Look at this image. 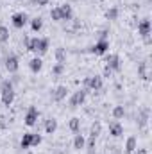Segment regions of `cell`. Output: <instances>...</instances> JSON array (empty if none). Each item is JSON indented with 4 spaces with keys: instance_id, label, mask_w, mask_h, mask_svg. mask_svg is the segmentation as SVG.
I'll use <instances>...</instances> for the list:
<instances>
[{
    "instance_id": "cell-1",
    "label": "cell",
    "mask_w": 152,
    "mask_h": 154,
    "mask_svg": "<svg viewBox=\"0 0 152 154\" xmlns=\"http://www.w3.org/2000/svg\"><path fill=\"white\" fill-rule=\"evenodd\" d=\"M0 95H2V104L4 106H11L14 100V84L9 79H4L0 82Z\"/></svg>"
},
{
    "instance_id": "cell-2",
    "label": "cell",
    "mask_w": 152,
    "mask_h": 154,
    "mask_svg": "<svg viewBox=\"0 0 152 154\" xmlns=\"http://www.w3.org/2000/svg\"><path fill=\"white\" fill-rule=\"evenodd\" d=\"M86 95H88V90H84V88L77 90L75 93L70 97V108H79V106H82L84 100H86Z\"/></svg>"
},
{
    "instance_id": "cell-3",
    "label": "cell",
    "mask_w": 152,
    "mask_h": 154,
    "mask_svg": "<svg viewBox=\"0 0 152 154\" xmlns=\"http://www.w3.org/2000/svg\"><path fill=\"white\" fill-rule=\"evenodd\" d=\"M108 50H109V41L108 39H99L93 47H90V52L95 54V56H104V54H108Z\"/></svg>"
},
{
    "instance_id": "cell-4",
    "label": "cell",
    "mask_w": 152,
    "mask_h": 154,
    "mask_svg": "<svg viewBox=\"0 0 152 154\" xmlns=\"http://www.w3.org/2000/svg\"><path fill=\"white\" fill-rule=\"evenodd\" d=\"M38 118H39V111L34 108V106H31V108L27 109L25 116H23V122H25V125L32 127V125H36V124H38Z\"/></svg>"
},
{
    "instance_id": "cell-5",
    "label": "cell",
    "mask_w": 152,
    "mask_h": 154,
    "mask_svg": "<svg viewBox=\"0 0 152 154\" xmlns=\"http://www.w3.org/2000/svg\"><path fill=\"white\" fill-rule=\"evenodd\" d=\"M18 68H20L18 56H14V54H9V56L5 57V70H7L9 74H16V72H18Z\"/></svg>"
},
{
    "instance_id": "cell-6",
    "label": "cell",
    "mask_w": 152,
    "mask_h": 154,
    "mask_svg": "<svg viewBox=\"0 0 152 154\" xmlns=\"http://www.w3.org/2000/svg\"><path fill=\"white\" fill-rule=\"evenodd\" d=\"M11 22H13V27H16V29H23V27L27 25L29 18H27V14L22 11V13H14V14L11 16Z\"/></svg>"
},
{
    "instance_id": "cell-7",
    "label": "cell",
    "mask_w": 152,
    "mask_h": 154,
    "mask_svg": "<svg viewBox=\"0 0 152 154\" xmlns=\"http://www.w3.org/2000/svg\"><path fill=\"white\" fill-rule=\"evenodd\" d=\"M106 66L111 68L113 72H120V70H122V61H120V57H118L116 54H109V56L106 57Z\"/></svg>"
},
{
    "instance_id": "cell-8",
    "label": "cell",
    "mask_w": 152,
    "mask_h": 154,
    "mask_svg": "<svg viewBox=\"0 0 152 154\" xmlns=\"http://www.w3.org/2000/svg\"><path fill=\"white\" fill-rule=\"evenodd\" d=\"M152 32V23L149 18H143L140 23H138V34L141 36V38H147V36H150Z\"/></svg>"
},
{
    "instance_id": "cell-9",
    "label": "cell",
    "mask_w": 152,
    "mask_h": 154,
    "mask_svg": "<svg viewBox=\"0 0 152 154\" xmlns=\"http://www.w3.org/2000/svg\"><path fill=\"white\" fill-rule=\"evenodd\" d=\"M52 100L54 102H61L63 99H66V95H68V88L66 86H57L56 90H52Z\"/></svg>"
},
{
    "instance_id": "cell-10",
    "label": "cell",
    "mask_w": 152,
    "mask_h": 154,
    "mask_svg": "<svg viewBox=\"0 0 152 154\" xmlns=\"http://www.w3.org/2000/svg\"><path fill=\"white\" fill-rule=\"evenodd\" d=\"M109 134H111L113 138H120V136L123 134V125H122L118 120L109 122Z\"/></svg>"
},
{
    "instance_id": "cell-11",
    "label": "cell",
    "mask_w": 152,
    "mask_h": 154,
    "mask_svg": "<svg viewBox=\"0 0 152 154\" xmlns=\"http://www.w3.org/2000/svg\"><path fill=\"white\" fill-rule=\"evenodd\" d=\"M88 90H95V91L102 90V77L100 75L88 77Z\"/></svg>"
},
{
    "instance_id": "cell-12",
    "label": "cell",
    "mask_w": 152,
    "mask_h": 154,
    "mask_svg": "<svg viewBox=\"0 0 152 154\" xmlns=\"http://www.w3.org/2000/svg\"><path fill=\"white\" fill-rule=\"evenodd\" d=\"M59 13H61V22H63V20H65V22H68V20H72V16H74L72 5H68V4L59 5Z\"/></svg>"
},
{
    "instance_id": "cell-13",
    "label": "cell",
    "mask_w": 152,
    "mask_h": 154,
    "mask_svg": "<svg viewBox=\"0 0 152 154\" xmlns=\"http://www.w3.org/2000/svg\"><path fill=\"white\" fill-rule=\"evenodd\" d=\"M29 68H31V72H32V74H38L39 70L43 68V61H41V57H39V56L32 57V59L29 61Z\"/></svg>"
},
{
    "instance_id": "cell-14",
    "label": "cell",
    "mask_w": 152,
    "mask_h": 154,
    "mask_svg": "<svg viewBox=\"0 0 152 154\" xmlns=\"http://www.w3.org/2000/svg\"><path fill=\"white\" fill-rule=\"evenodd\" d=\"M136 147H138V142H136V138L134 136H129L127 140H125V154H132L136 151Z\"/></svg>"
},
{
    "instance_id": "cell-15",
    "label": "cell",
    "mask_w": 152,
    "mask_h": 154,
    "mask_svg": "<svg viewBox=\"0 0 152 154\" xmlns=\"http://www.w3.org/2000/svg\"><path fill=\"white\" fill-rule=\"evenodd\" d=\"M56 129H57V120H56V118L45 120V133H47V134H54Z\"/></svg>"
},
{
    "instance_id": "cell-16",
    "label": "cell",
    "mask_w": 152,
    "mask_h": 154,
    "mask_svg": "<svg viewBox=\"0 0 152 154\" xmlns=\"http://www.w3.org/2000/svg\"><path fill=\"white\" fill-rule=\"evenodd\" d=\"M48 47H50V39L48 38H39V47H38V52L39 56H45L48 52Z\"/></svg>"
},
{
    "instance_id": "cell-17",
    "label": "cell",
    "mask_w": 152,
    "mask_h": 154,
    "mask_svg": "<svg viewBox=\"0 0 152 154\" xmlns=\"http://www.w3.org/2000/svg\"><path fill=\"white\" fill-rule=\"evenodd\" d=\"M84 145H86V138H84L81 133H75V138H74V149L81 151V149H84Z\"/></svg>"
},
{
    "instance_id": "cell-18",
    "label": "cell",
    "mask_w": 152,
    "mask_h": 154,
    "mask_svg": "<svg viewBox=\"0 0 152 154\" xmlns=\"http://www.w3.org/2000/svg\"><path fill=\"white\" fill-rule=\"evenodd\" d=\"M31 143H32V133H23V136L20 140V147L22 149H29Z\"/></svg>"
},
{
    "instance_id": "cell-19",
    "label": "cell",
    "mask_w": 152,
    "mask_h": 154,
    "mask_svg": "<svg viewBox=\"0 0 152 154\" xmlns=\"http://www.w3.org/2000/svg\"><path fill=\"white\" fill-rule=\"evenodd\" d=\"M68 127H70V131H72V133H79V131H81V118H77V116L70 118Z\"/></svg>"
},
{
    "instance_id": "cell-20",
    "label": "cell",
    "mask_w": 152,
    "mask_h": 154,
    "mask_svg": "<svg viewBox=\"0 0 152 154\" xmlns=\"http://www.w3.org/2000/svg\"><path fill=\"white\" fill-rule=\"evenodd\" d=\"M56 61L61 63V65H65V61H66V50H65L63 47L56 48Z\"/></svg>"
},
{
    "instance_id": "cell-21",
    "label": "cell",
    "mask_w": 152,
    "mask_h": 154,
    "mask_svg": "<svg viewBox=\"0 0 152 154\" xmlns=\"http://www.w3.org/2000/svg\"><path fill=\"white\" fill-rule=\"evenodd\" d=\"M125 116V108L123 106H114L113 108V118L114 120H120Z\"/></svg>"
},
{
    "instance_id": "cell-22",
    "label": "cell",
    "mask_w": 152,
    "mask_h": 154,
    "mask_svg": "<svg viewBox=\"0 0 152 154\" xmlns=\"http://www.w3.org/2000/svg\"><path fill=\"white\" fill-rule=\"evenodd\" d=\"M41 27H43V20H41L39 16H36V18H32V20H31V29H32L34 32L41 31Z\"/></svg>"
},
{
    "instance_id": "cell-23",
    "label": "cell",
    "mask_w": 152,
    "mask_h": 154,
    "mask_svg": "<svg viewBox=\"0 0 152 154\" xmlns=\"http://www.w3.org/2000/svg\"><path fill=\"white\" fill-rule=\"evenodd\" d=\"M38 47H39V38H31L29 39V45H27V50L29 52H38Z\"/></svg>"
},
{
    "instance_id": "cell-24",
    "label": "cell",
    "mask_w": 152,
    "mask_h": 154,
    "mask_svg": "<svg viewBox=\"0 0 152 154\" xmlns=\"http://www.w3.org/2000/svg\"><path fill=\"white\" fill-rule=\"evenodd\" d=\"M118 14H120L118 7H111V9H108V11H106V20H116V18H118Z\"/></svg>"
},
{
    "instance_id": "cell-25",
    "label": "cell",
    "mask_w": 152,
    "mask_h": 154,
    "mask_svg": "<svg viewBox=\"0 0 152 154\" xmlns=\"http://www.w3.org/2000/svg\"><path fill=\"white\" fill-rule=\"evenodd\" d=\"M138 74H140L141 79H149V74H147V61H143V63L138 65Z\"/></svg>"
},
{
    "instance_id": "cell-26",
    "label": "cell",
    "mask_w": 152,
    "mask_h": 154,
    "mask_svg": "<svg viewBox=\"0 0 152 154\" xmlns=\"http://www.w3.org/2000/svg\"><path fill=\"white\" fill-rule=\"evenodd\" d=\"M0 41L2 43H7L9 41V29L5 25H0Z\"/></svg>"
},
{
    "instance_id": "cell-27",
    "label": "cell",
    "mask_w": 152,
    "mask_h": 154,
    "mask_svg": "<svg viewBox=\"0 0 152 154\" xmlns=\"http://www.w3.org/2000/svg\"><path fill=\"white\" fill-rule=\"evenodd\" d=\"M100 131H102V125H100V122H95V124L91 125V133H90V136L97 138V136L100 134Z\"/></svg>"
},
{
    "instance_id": "cell-28",
    "label": "cell",
    "mask_w": 152,
    "mask_h": 154,
    "mask_svg": "<svg viewBox=\"0 0 152 154\" xmlns=\"http://www.w3.org/2000/svg\"><path fill=\"white\" fill-rule=\"evenodd\" d=\"M63 72H65V65H61V63H56V65L52 66V75L59 77Z\"/></svg>"
},
{
    "instance_id": "cell-29",
    "label": "cell",
    "mask_w": 152,
    "mask_h": 154,
    "mask_svg": "<svg viewBox=\"0 0 152 154\" xmlns=\"http://www.w3.org/2000/svg\"><path fill=\"white\" fill-rule=\"evenodd\" d=\"M95 142H97V138H93V136H90V140L86 142V149H88V154H93L95 152Z\"/></svg>"
},
{
    "instance_id": "cell-30",
    "label": "cell",
    "mask_w": 152,
    "mask_h": 154,
    "mask_svg": "<svg viewBox=\"0 0 152 154\" xmlns=\"http://www.w3.org/2000/svg\"><path fill=\"white\" fill-rule=\"evenodd\" d=\"M50 18H52V22H61V13H59V7H54V9L50 11Z\"/></svg>"
},
{
    "instance_id": "cell-31",
    "label": "cell",
    "mask_w": 152,
    "mask_h": 154,
    "mask_svg": "<svg viewBox=\"0 0 152 154\" xmlns=\"http://www.w3.org/2000/svg\"><path fill=\"white\" fill-rule=\"evenodd\" d=\"M140 125H145V122L149 120V108H145V109H141V115H140Z\"/></svg>"
},
{
    "instance_id": "cell-32",
    "label": "cell",
    "mask_w": 152,
    "mask_h": 154,
    "mask_svg": "<svg viewBox=\"0 0 152 154\" xmlns=\"http://www.w3.org/2000/svg\"><path fill=\"white\" fill-rule=\"evenodd\" d=\"M39 143H41V134L39 133H32V143H31V147H38Z\"/></svg>"
},
{
    "instance_id": "cell-33",
    "label": "cell",
    "mask_w": 152,
    "mask_h": 154,
    "mask_svg": "<svg viewBox=\"0 0 152 154\" xmlns=\"http://www.w3.org/2000/svg\"><path fill=\"white\" fill-rule=\"evenodd\" d=\"M34 4H36L38 7H43V5H48L50 0H34Z\"/></svg>"
},
{
    "instance_id": "cell-34",
    "label": "cell",
    "mask_w": 152,
    "mask_h": 154,
    "mask_svg": "<svg viewBox=\"0 0 152 154\" xmlns=\"http://www.w3.org/2000/svg\"><path fill=\"white\" fill-rule=\"evenodd\" d=\"M99 39H108V31H106V29H102V31L99 32Z\"/></svg>"
},
{
    "instance_id": "cell-35",
    "label": "cell",
    "mask_w": 152,
    "mask_h": 154,
    "mask_svg": "<svg viewBox=\"0 0 152 154\" xmlns=\"http://www.w3.org/2000/svg\"><path fill=\"white\" fill-rule=\"evenodd\" d=\"M111 75H113V70L106 66V68H104V75H102V77H111Z\"/></svg>"
},
{
    "instance_id": "cell-36",
    "label": "cell",
    "mask_w": 152,
    "mask_h": 154,
    "mask_svg": "<svg viewBox=\"0 0 152 154\" xmlns=\"http://www.w3.org/2000/svg\"><path fill=\"white\" fill-rule=\"evenodd\" d=\"M134 152H136V154H149V151H147V149H138V147H136V151H134Z\"/></svg>"
},
{
    "instance_id": "cell-37",
    "label": "cell",
    "mask_w": 152,
    "mask_h": 154,
    "mask_svg": "<svg viewBox=\"0 0 152 154\" xmlns=\"http://www.w3.org/2000/svg\"><path fill=\"white\" fill-rule=\"evenodd\" d=\"M29 39H31V38H27V36H23V47H25V48H27V45H29Z\"/></svg>"
},
{
    "instance_id": "cell-38",
    "label": "cell",
    "mask_w": 152,
    "mask_h": 154,
    "mask_svg": "<svg viewBox=\"0 0 152 154\" xmlns=\"http://www.w3.org/2000/svg\"><path fill=\"white\" fill-rule=\"evenodd\" d=\"M152 43V38L150 36H147V38H145V45H150Z\"/></svg>"
},
{
    "instance_id": "cell-39",
    "label": "cell",
    "mask_w": 152,
    "mask_h": 154,
    "mask_svg": "<svg viewBox=\"0 0 152 154\" xmlns=\"http://www.w3.org/2000/svg\"><path fill=\"white\" fill-rule=\"evenodd\" d=\"M109 154H114V152H109Z\"/></svg>"
},
{
    "instance_id": "cell-40",
    "label": "cell",
    "mask_w": 152,
    "mask_h": 154,
    "mask_svg": "<svg viewBox=\"0 0 152 154\" xmlns=\"http://www.w3.org/2000/svg\"><path fill=\"white\" fill-rule=\"evenodd\" d=\"M93 154H97V152H93Z\"/></svg>"
}]
</instances>
